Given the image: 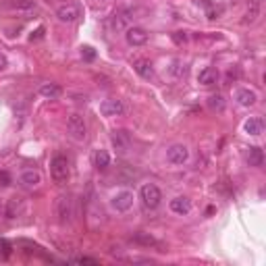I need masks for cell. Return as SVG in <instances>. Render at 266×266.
Wrapping results in <instances>:
<instances>
[{
  "label": "cell",
  "instance_id": "obj_21",
  "mask_svg": "<svg viewBox=\"0 0 266 266\" xmlns=\"http://www.w3.org/2000/svg\"><path fill=\"white\" fill-rule=\"evenodd\" d=\"M21 210H23V200H19V198L8 200V208H6V217L8 219H15Z\"/></svg>",
  "mask_w": 266,
  "mask_h": 266
},
{
  "label": "cell",
  "instance_id": "obj_23",
  "mask_svg": "<svg viewBox=\"0 0 266 266\" xmlns=\"http://www.w3.org/2000/svg\"><path fill=\"white\" fill-rule=\"evenodd\" d=\"M171 75H175V77H183V75L187 73V65L183 60H173V65H171Z\"/></svg>",
  "mask_w": 266,
  "mask_h": 266
},
{
  "label": "cell",
  "instance_id": "obj_25",
  "mask_svg": "<svg viewBox=\"0 0 266 266\" xmlns=\"http://www.w3.org/2000/svg\"><path fill=\"white\" fill-rule=\"evenodd\" d=\"M81 56H83V60H94L96 58V50L92 46H83L81 48Z\"/></svg>",
  "mask_w": 266,
  "mask_h": 266
},
{
  "label": "cell",
  "instance_id": "obj_14",
  "mask_svg": "<svg viewBox=\"0 0 266 266\" xmlns=\"http://www.w3.org/2000/svg\"><path fill=\"white\" fill-rule=\"evenodd\" d=\"M40 94L46 98V100H58L62 96V87L56 85V83H42L40 85Z\"/></svg>",
  "mask_w": 266,
  "mask_h": 266
},
{
  "label": "cell",
  "instance_id": "obj_19",
  "mask_svg": "<svg viewBox=\"0 0 266 266\" xmlns=\"http://www.w3.org/2000/svg\"><path fill=\"white\" fill-rule=\"evenodd\" d=\"M248 164H250V167H262V164H264V152L260 150V148H250V152H248Z\"/></svg>",
  "mask_w": 266,
  "mask_h": 266
},
{
  "label": "cell",
  "instance_id": "obj_6",
  "mask_svg": "<svg viewBox=\"0 0 266 266\" xmlns=\"http://www.w3.org/2000/svg\"><path fill=\"white\" fill-rule=\"evenodd\" d=\"M187 158H189V150H187V146H183V144H173V146L167 150V160H169L171 164H185Z\"/></svg>",
  "mask_w": 266,
  "mask_h": 266
},
{
  "label": "cell",
  "instance_id": "obj_7",
  "mask_svg": "<svg viewBox=\"0 0 266 266\" xmlns=\"http://www.w3.org/2000/svg\"><path fill=\"white\" fill-rule=\"evenodd\" d=\"M56 17L62 23H75V21L81 17V8L77 4H62L56 10Z\"/></svg>",
  "mask_w": 266,
  "mask_h": 266
},
{
  "label": "cell",
  "instance_id": "obj_12",
  "mask_svg": "<svg viewBox=\"0 0 266 266\" xmlns=\"http://www.w3.org/2000/svg\"><path fill=\"white\" fill-rule=\"evenodd\" d=\"M133 69H135V73L139 75V77H144V79H152V77H154V67H152L150 60L137 58L133 62Z\"/></svg>",
  "mask_w": 266,
  "mask_h": 266
},
{
  "label": "cell",
  "instance_id": "obj_18",
  "mask_svg": "<svg viewBox=\"0 0 266 266\" xmlns=\"http://www.w3.org/2000/svg\"><path fill=\"white\" fill-rule=\"evenodd\" d=\"M94 167L100 169V171H104L110 167V154L106 150H96L94 152Z\"/></svg>",
  "mask_w": 266,
  "mask_h": 266
},
{
  "label": "cell",
  "instance_id": "obj_10",
  "mask_svg": "<svg viewBox=\"0 0 266 266\" xmlns=\"http://www.w3.org/2000/svg\"><path fill=\"white\" fill-rule=\"evenodd\" d=\"M235 100L242 106H254L258 102V96L254 90H248V87H242V90L235 92Z\"/></svg>",
  "mask_w": 266,
  "mask_h": 266
},
{
  "label": "cell",
  "instance_id": "obj_4",
  "mask_svg": "<svg viewBox=\"0 0 266 266\" xmlns=\"http://www.w3.org/2000/svg\"><path fill=\"white\" fill-rule=\"evenodd\" d=\"M67 129H69V133H71V137L73 139H77V142H83V139L87 137V125H85V119L81 117V115H71L69 119H67Z\"/></svg>",
  "mask_w": 266,
  "mask_h": 266
},
{
  "label": "cell",
  "instance_id": "obj_13",
  "mask_svg": "<svg viewBox=\"0 0 266 266\" xmlns=\"http://www.w3.org/2000/svg\"><path fill=\"white\" fill-rule=\"evenodd\" d=\"M19 181L25 185V187H37L42 183V175L33 171V169H27V171H23L21 177H19Z\"/></svg>",
  "mask_w": 266,
  "mask_h": 266
},
{
  "label": "cell",
  "instance_id": "obj_29",
  "mask_svg": "<svg viewBox=\"0 0 266 266\" xmlns=\"http://www.w3.org/2000/svg\"><path fill=\"white\" fill-rule=\"evenodd\" d=\"M6 65H8V60H6V56L0 52V71H4L6 69Z\"/></svg>",
  "mask_w": 266,
  "mask_h": 266
},
{
  "label": "cell",
  "instance_id": "obj_17",
  "mask_svg": "<svg viewBox=\"0 0 266 266\" xmlns=\"http://www.w3.org/2000/svg\"><path fill=\"white\" fill-rule=\"evenodd\" d=\"M4 6L10 8V10H27V12L35 10V2H33V0H6Z\"/></svg>",
  "mask_w": 266,
  "mask_h": 266
},
{
  "label": "cell",
  "instance_id": "obj_3",
  "mask_svg": "<svg viewBox=\"0 0 266 266\" xmlns=\"http://www.w3.org/2000/svg\"><path fill=\"white\" fill-rule=\"evenodd\" d=\"M75 206H73V198L69 194H62L56 198V217L60 225H69L73 221Z\"/></svg>",
  "mask_w": 266,
  "mask_h": 266
},
{
  "label": "cell",
  "instance_id": "obj_2",
  "mask_svg": "<svg viewBox=\"0 0 266 266\" xmlns=\"http://www.w3.org/2000/svg\"><path fill=\"white\" fill-rule=\"evenodd\" d=\"M139 200H142L146 210H156L162 202V194L154 183H146V185H142V189H139Z\"/></svg>",
  "mask_w": 266,
  "mask_h": 266
},
{
  "label": "cell",
  "instance_id": "obj_31",
  "mask_svg": "<svg viewBox=\"0 0 266 266\" xmlns=\"http://www.w3.org/2000/svg\"><path fill=\"white\" fill-rule=\"evenodd\" d=\"M242 2V0H229V4H239Z\"/></svg>",
  "mask_w": 266,
  "mask_h": 266
},
{
  "label": "cell",
  "instance_id": "obj_27",
  "mask_svg": "<svg viewBox=\"0 0 266 266\" xmlns=\"http://www.w3.org/2000/svg\"><path fill=\"white\" fill-rule=\"evenodd\" d=\"M0 185H10V177L4 171H0Z\"/></svg>",
  "mask_w": 266,
  "mask_h": 266
},
{
  "label": "cell",
  "instance_id": "obj_9",
  "mask_svg": "<svg viewBox=\"0 0 266 266\" xmlns=\"http://www.w3.org/2000/svg\"><path fill=\"white\" fill-rule=\"evenodd\" d=\"M125 40H127L129 46H144L148 42V31L142 27H127Z\"/></svg>",
  "mask_w": 266,
  "mask_h": 266
},
{
  "label": "cell",
  "instance_id": "obj_1",
  "mask_svg": "<svg viewBox=\"0 0 266 266\" xmlns=\"http://www.w3.org/2000/svg\"><path fill=\"white\" fill-rule=\"evenodd\" d=\"M50 177L56 185H65L71 177V167H69V158L62 156V154H56L50 160Z\"/></svg>",
  "mask_w": 266,
  "mask_h": 266
},
{
  "label": "cell",
  "instance_id": "obj_15",
  "mask_svg": "<svg viewBox=\"0 0 266 266\" xmlns=\"http://www.w3.org/2000/svg\"><path fill=\"white\" fill-rule=\"evenodd\" d=\"M244 129H246L248 135H260L264 131V121L260 117H250L244 125Z\"/></svg>",
  "mask_w": 266,
  "mask_h": 266
},
{
  "label": "cell",
  "instance_id": "obj_28",
  "mask_svg": "<svg viewBox=\"0 0 266 266\" xmlns=\"http://www.w3.org/2000/svg\"><path fill=\"white\" fill-rule=\"evenodd\" d=\"M75 262H77V264H92V266H96L98 264V260H94V258H77V260H75Z\"/></svg>",
  "mask_w": 266,
  "mask_h": 266
},
{
  "label": "cell",
  "instance_id": "obj_30",
  "mask_svg": "<svg viewBox=\"0 0 266 266\" xmlns=\"http://www.w3.org/2000/svg\"><path fill=\"white\" fill-rule=\"evenodd\" d=\"M42 33H44V27L37 29V31H35V35H31V40H33V37H35V40H37V37H42Z\"/></svg>",
  "mask_w": 266,
  "mask_h": 266
},
{
  "label": "cell",
  "instance_id": "obj_11",
  "mask_svg": "<svg viewBox=\"0 0 266 266\" xmlns=\"http://www.w3.org/2000/svg\"><path fill=\"white\" fill-rule=\"evenodd\" d=\"M171 210H173L175 214H181V217H185V214L192 212V200H189V198H183V196L175 198V200H171Z\"/></svg>",
  "mask_w": 266,
  "mask_h": 266
},
{
  "label": "cell",
  "instance_id": "obj_16",
  "mask_svg": "<svg viewBox=\"0 0 266 266\" xmlns=\"http://www.w3.org/2000/svg\"><path fill=\"white\" fill-rule=\"evenodd\" d=\"M198 81L202 85H214L219 81V73L217 69H212V67H206V69H202L200 75H198Z\"/></svg>",
  "mask_w": 266,
  "mask_h": 266
},
{
  "label": "cell",
  "instance_id": "obj_26",
  "mask_svg": "<svg viewBox=\"0 0 266 266\" xmlns=\"http://www.w3.org/2000/svg\"><path fill=\"white\" fill-rule=\"evenodd\" d=\"M173 42H175V44H179V46L185 44V42H187L185 31H175V33H173Z\"/></svg>",
  "mask_w": 266,
  "mask_h": 266
},
{
  "label": "cell",
  "instance_id": "obj_8",
  "mask_svg": "<svg viewBox=\"0 0 266 266\" xmlns=\"http://www.w3.org/2000/svg\"><path fill=\"white\" fill-rule=\"evenodd\" d=\"M100 112H102L104 117H121L125 112V104L121 100L110 98V100H104V102L100 104Z\"/></svg>",
  "mask_w": 266,
  "mask_h": 266
},
{
  "label": "cell",
  "instance_id": "obj_20",
  "mask_svg": "<svg viewBox=\"0 0 266 266\" xmlns=\"http://www.w3.org/2000/svg\"><path fill=\"white\" fill-rule=\"evenodd\" d=\"M225 106H227V102H225V98H223L221 94H212V96L208 98V108H210L212 112H223Z\"/></svg>",
  "mask_w": 266,
  "mask_h": 266
},
{
  "label": "cell",
  "instance_id": "obj_5",
  "mask_svg": "<svg viewBox=\"0 0 266 266\" xmlns=\"http://www.w3.org/2000/svg\"><path fill=\"white\" fill-rule=\"evenodd\" d=\"M133 200H135L133 192H129V189H123V192H117L115 196L110 198V208L123 214V212H127L133 206Z\"/></svg>",
  "mask_w": 266,
  "mask_h": 266
},
{
  "label": "cell",
  "instance_id": "obj_24",
  "mask_svg": "<svg viewBox=\"0 0 266 266\" xmlns=\"http://www.w3.org/2000/svg\"><path fill=\"white\" fill-rule=\"evenodd\" d=\"M133 239H135L137 244H144V246H154V244H156V239L152 237V235H148V233H144V231L135 233V235H133Z\"/></svg>",
  "mask_w": 266,
  "mask_h": 266
},
{
  "label": "cell",
  "instance_id": "obj_22",
  "mask_svg": "<svg viewBox=\"0 0 266 266\" xmlns=\"http://www.w3.org/2000/svg\"><path fill=\"white\" fill-rule=\"evenodd\" d=\"M112 144L119 148V152H127V139H125V131H115L112 133Z\"/></svg>",
  "mask_w": 266,
  "mask_h": 266
}]
</instances>
